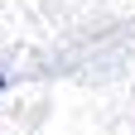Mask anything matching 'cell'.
I'll list each match as a JSON object with an SVG mask.
<instances>
[{"label":"cell","instance_id":"obj_1","mask_svg":"<svg viewBox=\"0 0 135 135\" xmlns=\"http://www.w3.org/2000/svg\"><path fill=\"white\" fill-rule=\"evenodd\" d=\"M0 92H5V73H0Z\"/></svg>","mask_w":135,"mask_h":135}]
</instances>
